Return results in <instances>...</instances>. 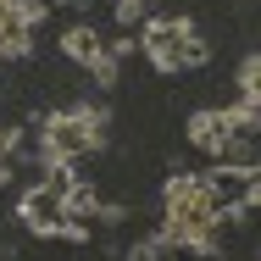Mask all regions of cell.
Here are the masks:
<instances>
[{"mask_svg":"<svg viewBox=\"0 0 261 261\" xmlns=\"http://www.w3.org/2000/svg\"><path fill=\"white\" fill-rule=\"evenodd\" d=\"M239 106H250V111L261 106V56L256 50L239 61Z\"/></svg>","mask_w":261,"mask_h":261,"instance_id":"cell-9","label":"cell"},{"mask_svg":"<svg viewBox=\"0 0 261 261\" xmlns=\"http://www.w3.org/2000/svg\"><path fill=\"white\" fill-rule=\"evenodd\" d=\"M11 184H17V167H11V161H0V189H11Z\"/></svg>","mask_w":261,"mask_h":261,"instance_id":"cell-15","label":"cell"},{"mask_svg":"<svg viewBox=\"0 0 261 261\" xmlns=\"http://www.w3.org/2000/svg\"><path fill=\"white\" fill-rule=\"evenodd\" d=\"M161 250H167L161 239H134V245L122 250V261H161Z\"/></svg>","mask_w":261,"mask_h":261,"instance_id":"cell-10","label":"cell"},{"mask_svg":"<svg viewBox=\"0 0 261 261\" xmlns=\"http://www.w3.org/2000/svg\"><path fill=\"white\" fill-rule=\"evenodd\" d=\"M61 56L95 72V67H100V61H106V34H100V28H95V22H72V28L61 34Z\"/></svg>","mask_w":261,"mask_h":261,"instance_id":"cell-7","label":"cell"},{"mask_svg":"<svg viewBox=\"0 0 261 261\" xmlns=\"http://www.w3.org/2000/svg\"><path fill=\"white\" fill-rule=\"evenodd\" d=\"M189 39H195L189 17H145V28H139V50L150 56L156 72H184L189 67Z\"/></svg>","mask_w":261,"mask_h":261,"instance_id":"cell-5","label":"cell"},{"mask_svg":"<svg viewBox=\"0 0 261 261\" xmlns=\"http://www.w3.org/2000/svg\"><path fill=\"white\" fill-rule=\"evenodd\" d=\"M206 61H211V45L195 34V39H189V67H206Z\"/></svg>","mask_w":261,"mask_h":261,"instance_id":"cell-14","label":"cell"},{"mask_svg":"<svg viewBox=\"0 0 261 261\" xmlns=\"http://www.w3.org/2000/svg\"><path fill=\"white\" fill-rule=\"evenodd\" d=\"M95 217H100L106 228H122V222H128V206H122V200H111V206H100Z\"/></svg>","mask_w":261,"mask_h":261,"instance_id":"cell-13","label":"cell"},{"mask_svg":"<svg viewBox=\"0 0 261 261\" xmlns=\"http://www.w3.org/2000/svg\"><path fill=\"white\" fill-rule=\"evenodd\" d=\"M145 6H150V0H117V6H111V17H117V28H134V22L145 17Z\"/></svg>","mask_w":261,"mask_h":261,"instance_id":"cell-11","label":"cell"},{"mask_svg":"<svg viewBox=\"0 0 261 261\" xmlns=\"http://www.w3.org/2000/svg\"><path fill=\"white\" fill-rule=\"evenodd\" d=\"M17 222L39 239H67V245H89V222H67L61 217V189L50 184H34L17 195Z\"/></svg>","mask_w":261,"mask_h":261,"instance_id":"cell-3","label":"cell"},{"mask_svg":"<svg viewBox=\"0 0 261 261\" xmlns=\"http://www.w3.org/2000/svg\"><path fill=\"white\" fill-rule=\"evenodd\" d=\"M106 122H111L106 106H67V111H50L45 128H39V161H45V167H72V161L95 156L106 145Z\"/></svg>","mask_w":261,"mask_h":261,"instance_id":"cell-2","label":"cell"},{"mask_svg":"<svg viewBox=\"0 0 261 261\" xmlns=\"http://www.w3.org/2000/svg\"><path fill=\"white\" fill-rule=\"evenodd\" d=\"M39 17H45L39 0H0V61H11V56L28 50Z\"/></svg>","mask_w":261,"mask_h":261,"instance_id":"cell-6","label":"cell"},{"mask_svg":"<svg viewBox=\"0 0 261 261\" xmlns=\"http://www.w3.org/2000/svg\"><path fill=\"white\" fill-rule=\"evenodd\" d=\"M217 206H222V195L211 189L200 172H172L167 189H161V228H156V239L167 250L217 256Z\"/></svg>","mask_w":261,"mask_h":261,"instance_id":"cell-1","label":"cell"},{"mask_svg":"<svg viewBox=\"0 0 261 261\" xmlns=\"http://www.w3.org/2000/svg\"><path fill=\"white\" fill-rule=\"evenodd\" d=\"M22 150V128H11V122H0V161H11Z\"/></svg>","mask_w":261,"mask_h":261,"instance_id":"cell-12","label":"cell"},{"mask_svg":"<svg viewBox=\"0 0 261 261\" xmlns=\"http://www.w3.org/2000/svg\"><path fill=\"white\" fill-rule=\"evenodd\" d=\"M256 122L261 111H250V106H206L189 117V145L206 156H222L233 139H256Z\"/></svg>","mask_w":261,"mask_h":261,"instance_id":"cell-4","label":"cell"},{"mask_svg":"<svg viewBox=\"0 0 261 261\" xmlns=\"http://www.w3.org/2000/svg\"><path fill=\"white\" fill-rule=\"evenodd\" d=\"M95 211H100V195H95L89 184H78V178H72V184H67V195H61V217H67V222H84V217H95Z\"/></svg>","mask_w":261,"mask_h":261,"instance_id":"cell-8","label":"cell"}]
</instances>
